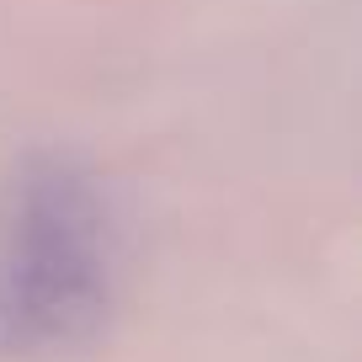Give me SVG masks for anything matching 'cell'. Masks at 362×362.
<instances>
[{
  "label": "cell",
  "mask_w": 362,
  "mask_h": 362,
  "mask_svg": "<svg viewBox=\"0 0 362 362\" xmlns=\"http://www.w3.org/2000/svg\"><path fill=\"white\" fill-rule=\"evenodd\" d=\"M117 288V224L96 170L37 149L0 187V362L90 346Z\"/></svg>",
  "instance_id": "1"
}]
</instances>
